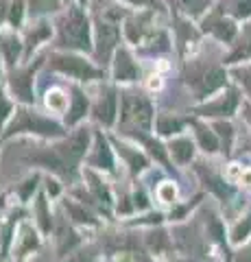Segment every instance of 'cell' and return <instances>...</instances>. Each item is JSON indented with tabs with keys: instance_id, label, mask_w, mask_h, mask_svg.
Instances as JSON below:
<instances>
[{
	"instance_id": "6da1fadb",
	"label": "cell",
	"mask_w": 251,
	"mask_h": 262,
	"mask_svg": "<svg viewBox=\"0 0 251 262\" xmlns=\"http://www.w3.org/2000/svg\"><path fill=\"white\" fill-rule=\"evenodd\" d=\"M44 105H46L48 112L55 114V116H63V114L68 112V107H70V96H68V92L63 88L53 85V88L46 90Z\"/></svg>"
},
{
	"instance_id": "7a4b0ae2",
	"label": "cell",
	"mask_w": 251,
	"mask_h": 262,
	"mask_svg": "<svg viewBox=\"0 0 251 262\" xmlns=\"http://www.w3.org/2000/svg\"><path fill=\"white\" fill-rule=\"evenodd\" d=\"M155 196L162 208H173L175 201L179 199V188H177L175 182H162L155 190Z\"/></svg>"
},
{
	"instance_id": "3957f363",
	"label": "cell",
	"mask_w": 251,
	"mask_h": 262,
	"mask_svg": "<svg viewBox=\"0 0 251 262\" xmlns=\"http://www.w3.org/2000/svg\"><path fill=\"white\" fill-rule=\"evenodd\" d=\"M27 15V0H11L9 3V20L13 24H20Z\"/></svg>"
},
{
	"instance_id": "277c9868",
	"label": "cell",
	"mask_w": 251,
	"mask_h": 262,
	"mask_svg": "<svg viewBox=\"0 0 251 262\" xmlns=\"http://www.w3.org/2000/svg\"><path fill=\"white\" fill-rule=\"evenodd\" d=\"M242 170H245V166H240V164L234 162V164H230V166H227V170H225V179H227L230 184H238Z\"/></svg>"
},
{
	"instance_id": "5b68a950",
	"label": "cell",
	"mask_w": 251,
	"mask_h": 262,
	"mask_svg": "<svg viewBox=\"0 0 251 262\" xmlns=\"http://www.w3.org/2000/svg\"><path fill=\"white\" fill-rule=\"evenodd\" d=\"M147 88L151 90V92H159V90L164 88V79H162V75L157 70L151 72V75L147 77Z\"/></svg>"
},
{
	"instance_id": "8992f818",
	"label": "cell",
	"mask_w": 251,
	"mask_h": 262,
	"mask_svg": "<svg viewBox=\"0 0 251 262\" xmlns=\"http://www.w3.org/2000/svg\"><path fill=\"white\" fill-rule=\"evenodd\" d=\"M27 3L31 5V13H33V11H35V7H44L46 11H53L55 7L61 3V0H27Z\"/></svg>"
},
{
	"instance_id": "52a82bcc",
	"label": "cell",
	"mask_w": 251,
	"mask_h": 262,
	"mask_svg": "<svg viewBox=\"0 0 251 262\" xmlns=\"http://www.w3.org/2000/svg\"><path fill=\"white\" fill-rule=\"evenodd\" d=\"M236 186H240L242 190H251V168L242 170V175H240V179H238Z\"/></svg>"
},
{
	"instance_id": "ba28073f",
	"label": "cell",
	"mask_w": 251,
	"mask_h": 262,
	"mask_svg": "<svg viewBox=\"0 0 251 262\" xmlns=\"http://www.w3.org/2000/svg\"><path fill=\"white\" fill-rule=\"evenodd\" d=\"M127 7H147V5H155V0H120Z\"/></svg>"
},
{
	"instance_id": "9c48e42d",
	"label": "cell",
	"mask_w": 251,
	"mask_h": 262,
	"mask_svg": "<svg viewBox=\"0 0 251 262\" xmlns=\"http://www.w3.org/2000/svg\"><path fill=\"white\" fill-rule=\"evenodd\" d=\"M79 5H87V3H92V0H77Z\"/></svg>"
}]
</instances>
